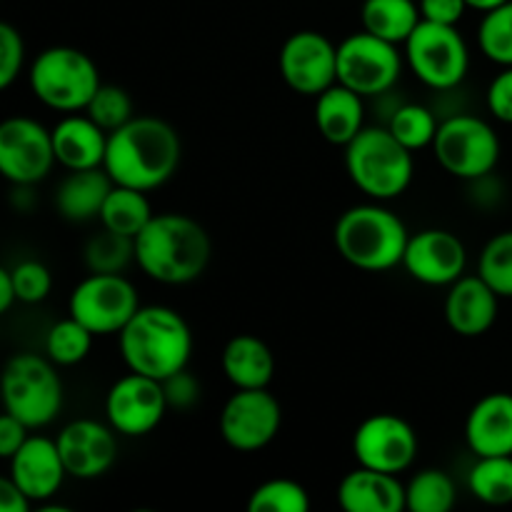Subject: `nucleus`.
<instances>
[{"mask_svg": "<svg viewBox=\"0 0 512 512\" xmlns=\"http://www.w3.org/2000/svg\"><path fill=\"white\" fill-rule=\"evenodd\" d=\"M10 273H13L15 293H18L20 303H43L53 290V275L38 260H23L15 268H10Z\"/></svg>", "mask_w": 512, "mask_h": 512, "instance_id": "38", "label": "nucleus"}, {"mask_svg": "<svg viewBox=\"0 0 512 512\" xmlns=\"http://www.w3.org/2000/svg\"><path fill=\"white\" fill-rule=\"evenodd\" d=\"M118 335L123 363L133 373L165 380L188 368L193 333L183 315L168 305H140Z\"/></svg>", "mask_w": 512, "mask_h": 512, "instance_id": "3", "label": "nucleus"}, {"mask_svg": "<svg viewBox=\"0 0 512 512\" xmlns=\"http://www.w3.org/2000/svg\"><path fill=\"white\" fill-rule=\"evenodd\" d=\"M90 348H93V333L80 320H75L73 315L55 323L45 335V355L55 365H63V368L83 363L88 358Z\"/></svg>", "mask_w": 512, "mask_h": 512, "instance_id": "31", "label": "nucleus"}, {"mask_svg": "<svg viewBox=\"0 0 512 512\" xmlns=\"http://www.w3.org/2000/svg\"><path fill=\"white\" fill-rule=\"evenodd\" d=\"M433 153L445 173L473 183L495 170L500 160V138L488 120L460 113L440 123Z\"/></svg>", "mask_w": 512, "mask_h": 512, "instance_id": "8", "label": "nucleus"}, {"mask_svg": "<svg viewBox=\"0 0 512 512\" xmlns=\"http://www.w3.org/2000/svg\"><path fill=\"white\" fill-rule=\"evenodd\" d=\"M478 275L500 298H512V230L488 240L480 253Z\"/></svg>", "mask_w": 512, "mask_h": 512, "instance_id": "36", "label": "nucleus"}, {"mask_svg": "<svg viewBox=\"0 0 512 512\" xmlns=\"http://www.w3.org/2000/svg\"><path fill=\"white\" fill-rule=\"evenodd\" d=\"M458 490L453 478L440 468H425L405 485V510L410 512H450Z\"/></svg>", "mask_w": 512, "mask_h": 512, "instance_id": "29", "label": "nucleus"}, {"mask_svg": "<svg viewBox=\"0 0 512 512\" xmlns=\"http://www.w3.org/2000/svg\"><path fill=\"white\" fill-rule=\"evenodd\" d=\"M283 408L268 388L238 390L220 413V435L238 453H255L275 440Z\"/></svg>", "mask_w": 512, "mask_h": 512, "instance_id": "13", "label": "nucleus"}, {"mask_svg": "<svg viewBox=\"0 0 512 512\" xmlns=\"http://www.w3.org/2000/svg\"><path fill=\"white\" fill-rule=\"evenodd\" d=\"M180 155L183 145L173 125L153 115H140L108 135L103 168L115 185L148 193L173 178Z\"/></svg>", "mask_w": 512, "mask_h": 512, "instance_id": "1", "label": "nucleus"}, {"mask_svg": "<svg viewBox=\"0 0 512 512\" xmlns=\"http://www.w3.org/2000/svg\"><path fill=\"white\" fill-rule=\"evenodd\" d=\"M465 443L475 458L512 455V393H490L470 408Z\"/></svg>", "mask_w": 512, "mask_h": 512, "instance_id": "21", "label": "nucleus"}, {"mask_svg": "<svg viewBox=\"0 0 512 512\" xmlns=\"http://www.w3.org/2000/svg\"><path fill=\"white\" fill-rule=\"evenodd\" d=\"M165 390V400H168V408L173 410H190L200 403V383L193 373H188V368L178 370L170 378L160 380Z\"/></svg>", "mask_w": 512, "mask_h": 512, "instance_id": "40", "label": "nucleus"}, {"mask_svg": "<svg viewBox=\"0 0 512 512\" xmlns=\"http://www.w3.org/2000/svg\"><path fill=\"white\" fill-rule=\"evenodd\" d=\"M280 75L290 90L318 98L338 83V45L318 30L293 33L280 48Z\"/></svg>", "mask_w": 512, "mask_h": 512, "instance_id": "16", "label": "nucleus"}, {"mask_svg": "<svg viewBox=\"0 0 512 512\" xmlns=\"http://www.w3.org/2000/svg\"><path fill=\"white\" fill-rule=\"evenodd\" d=\"M8 463V475L33 503H48L68 478L58 443L43 435H28V440L15 450Z\"/></svg>", "mask_w": 512, "mask_h": 512, "instance_id": "19", "label": "nucleus"}, {"mask_svg": "<svg viewBox=\"0 0 512 512\" xmlns=\"http://www.w3.org/2000/svg\"><path fill=\"white\" fill-rule=\"evenodd\" d=\"M490 115L500 123L512 125V65L503 68L488 85V95H485Z\"/></svg>", "mask_w": 512, "mask_h": 512, "instance_id": "41", "label": "nucleus"}, {"mask_svg": "<svg viewBox=\"0 0 512 512\" xmlns=\"http://www.w3.org/2000/svg\"><path fill=\"white\" fill-rule=\"evenodd\" d=\"M208 233L198 220L180 213L153 215L135 238V263L155 283L185 285L198 280L210 263Z\"/></svg>", "mask_w": 512, "mask_h": 512, "instance_id": "2", "label": "nucleus"}, {"mask_svg": "<svg viewBox=\"0 0 512 512\" xmlns=\"http://www.w3.org/2000/svg\"><path fill=\"white\" fill-rule=\"evenodd\" d=\"M3 405L30 430L53 423L63 408V380L53 360L35 353L13 355L3 370Z\"/></svg>", "mask_w": 512, "mask_h": 512, "instance_id": "7", "label": "nucleus"}, {"mask_svg": "<svg viewBox=\"0 0 512 512\" xmlns=\"http://www.w3.org/2000/svg\"><path fill=\"white\" fill-rule=\"evenodd\" d=\"M480 53L495 65H512V0L483 13L478 25Z\"/></svg>", "mask_w": 512, "mask_h": 512, "instance_id": "33", "label": "nucleus"}, {"mask_svg": "<svg viewBox=\"0 0 512 512\" xmlns=\"http://www.w3.org/2000/svg\"><path fill=\"white\" fill-rule=\"evenodd\" d=\"M168 413L163 383L130 370L105 395V418L123 438H143L163 423Z\"/></svg>", "mask_w": 512, "mask_h": 512, "instance_id": "12", "label": "nucleus"}, {"mask_svg": "<svg viewBox=\"0 0 512 512\" xmlns=\"http://www.w3.org/2000/svg\"><path fill=\"white\" fill-rule=\"evenodd\" d=\"M115 430L98 420L80 418L65 425L55 438L65 470L75 480H95L113 468L118 458V438Z\"/></svg>", "mask_w": 512, "mask_h": 512, "instance_id": "18", "label": "nucleus"}, {"mask_svg": "<svg viewBox=\"0 0 512 512\" xmlns=\"http://www.w3.org/2000/svg\"><path fill=\"white\" fill-rule=\"evenodd\" d=\"M85 113L95 120L103 130L113 133V130L123 128L128 120H133V100L125 93L120 85H100L95 95L90 98Z\"/></svg>", "mask_w": 512, "mask_h": 512, "instance_id": "37", "label": "nucleus"}, {"mask_svg": "<svg viewBox=\"0 0 512 512\" xmlns=\"http://www.w3.org/2000/svg\"><path fill=\"white\" fill-rule=\"evenodd\" d=\"M438 118L433 115V110H428L420 103H405L400 108L393 110L388 120V130L405 145L408 150H420V148H433V140L438 135Z\"/></svg>", "mask_w": 512, "mask_h": 512, "instance_id": "32", "label": "nucleus"}, {"mask_svg": "<svg viewBox=\"0 0 512 512\" xmlns=\"http://www.w3.org/2000/svg\"><path fill=\"white\" fill-rule=\"evenodd\" d=\"M468 488L473 498L485 505L512 503V455H488L468 473Z\"/></svg>", "mask_w": 512, "mask_h": 512, "instance_id": "30", "label": "nucleus"}, {"mask_svg": "<svg viewBox=\"0 0 512 512\" xmlns=\"http://www.w3.org/2000/svg\"><path fill=\"white\" fill-rule=\"evenodd\" d=\"M335 248L340 258L365 273H385L403 265L408 248V228L385 205L363 203L345 210L335 223Z\"/></svg>", "mask_w": 512, "mask_h": 512, "instance_id": "4", "label": "nucleus"}, {"mask_svg": "<svg viewBox=\"0 0 512 512\" xmlns=\"http://www.w3.org/2000/svg\"><path fill=\"white\" fill-rule=\"evenodd\" d=\"M25 63V40L18 28L0 23V88H10Z\"/></svg>", "mask_w": 512, "mask_h": 512, "instance_id": "39", "label": "nucleus"}, {"mask_svg": "<svg viewBox=\"0 0 512 512\" xmlns=\"http://www.w3.org/2000/svg\"><path fill=\"white\" fill-rule=\"evenodd\" d=\"M28 430V425L20 423L15 415L5 413L3 418H0V458H13L15 450L28 440Z\"/></svg>", "mask_w": 512, "mask_h": 512, "instance_id": "43", "label": "nucleus"}, {"mask_svg": "<svg viewBox=\"0 0 512 512\" xmlns=\"http://www.w3.org/2000/svg\"><path fill=\"white\" fill-rule=\"evenodd\" d=\"M338 503L348 512H400L405 510V485L398 475L358 465L340 480Z\"/></svg>", "mask_w": 512, "mask_h": 512, "instance_id": "23", "label": "nucleus"}, {"mask_svg": "<svg viewBox=\"0 0 512 512\" xmlns=\"http://www.w3.org/2000/svg\"><path fill=\"white\" fill-rule=\"evenodd\" d=\"M28 85L35 98L60 113H78L88 108L100 88L98 65L88 53L70 45H53L38 53L28 73Z\"/></svg>", "mask_w": 512, "mask_h": 512, "instance_id": "6", "label": "nucleus"}, {"mask_svg": "<svg viewBox=\"0 0 512 512\" xmlns=\"http://www.w3.org/2000/svg\"><path fill=\"white\" fill-rule=\"evenodd\" d=\"M50 133H53L55 160L65 170L103 168L110 133L100 128L88 113L65 115Z\"/></svg>", "mask_w": 512, "mask_h": 512, "instance_id": "22", "label": "nucleus"}, {"mask_svg": "<svg viewBox=\"0 0 512 512\" xmlns=\"http://www.w3.org/2000/svg\"><path fill=\"white\" fill-rule=\"evenodd\" d=\"M405 63L433 90H453L468 75L470 50L455 25L420 20L405 40Z\"/></svg>", "mask_w": 512, "mask_h": 512, "instance_id": "9", "label": "nucleus"}, {"mask_svg": "<svg viewBox=\"0 0 512 512\" xmlns=\"http://www.w3.org/2000/svg\"><path fill=\"white\" fill-rule=\"evenodd\" d=\"M465 3H468V8L480 10V13H488V10L498 8V5L508 3V0H465Z\"/></svg>", "mask_w": 512, "mask_h": 512, "instance_id": "46", "label": "nucleus"}, {"mask_svg": "<svg viewBox=\"0 0 512 512\" xmlns=\"http://www.w3.org/2000/svg\"><path fill=\"white\" fill-rule=\"evenodd\" d=\"M360 20L363 30L400 45L418 28L423 15L415 0H365L360 8Z\"/></svg>", "mask_w": 512, "mask_h": 512, "instance_id": "27", "label": "nucleus"}, {"mask_svg": "<svg viewBox=\"0 0 512 512\" xmlns=\"http://www.w3.org/2000/svg\"><path fill=\"white\" fill-rule=\"evenodd\" d=\"M420 15L430 23L458 25L463 20L468 3L465 0H420Z\"/></svg>", "mask_w": 512, "mask_h": 512, "instance_id": "42", "label": "nucleus"}, {"mask_svg": "<svg viewBox=\"0 0 512 512\" xmlns=\"http://www.w3.org/2000/svg\"><path fill=\"white\" fill-rule=\"evenodd\" d=\"M223 373L238 390L268 388L275 373L273 350L255 335H235L223 350Z\"/></svg>", "mask_w": 512, "mask_h": 512, "instance_id": "26", "label": "nucleus"}, {"mask_svg": "<svg viewBox=\"0 0 512 512\" xmlns=\"http://www.w3.org/2000/svg\"><path fill=\"white\" fill-rule=\"evenodd\" d=\"M465 265H468V250L463 240L450 230L428 228L418 235H410L408 248H405L403 268L413 280L423 285H453L463 278Z\"/></svg>", "mask_w": 512, "mask_h": 512, "instance_id": "17", "label": "nucleus"}, {"mask_svg": "<svg viewBox=\"0 0 512 512\" xmlns=\"http://www.w3.org/2000/svg\"><path fill=\"white\" fill-rule=\"evenodd\" d=\"M315 125L333 145H348L365 128L363 95L345 85H330L315 98Z\"/></svg>", "mask_w": 512, "mask_h": 512, "instance_id": "25", "label": "nucleus"}, {"mask_svg": "<svg viewBox=\"0 0 512 512\" xmlns=\"http://www.w3.org/2000/svg\"><path fill=\"white\" fill-rule=\"evenodd\" d=\"M500 295L480 275H463L450 285L445 298V320L460 338H480L498 320Z\"/></svg>", "mask_w": 512, "mask_h": 512, "instance_id": "20", "label": "nucleus"}, {"mask_svg": "<svg viewBox=\"0 0 512 512\" xmlns=\"http://www.w3.org/2000/svg\"><path fill=\"white\" fill-rule=\"evenodd\" d=\"M15 300H18V293H15L13 273L10 268H0V313H8Z\"/></svg>", "mask_w": 512, "mask_h": 512, "instance_id": "45", "label": "nucleus"}, {"mask_svg": "<svg viewBox=\"0 0 512 512\" xmlns=\"http://www.w3.org/2000/svg\"><path fill=\"white\" fill-rule=\"evenodd\" d=\"M345 170L370 200H395L413 183V150L388 128H363L345 145Z\"/></svg>", "mask_w": 512, "mask_h": 512, "instance_id": "5", "label": "nucleus"}, {"mask_svg": "<svg viewBox=\"0 0 512 512\" xmlns=\"http://www.w3.org/2000/svg\"><path fill=\"white\" fill-rule=\"evenodd\" d=\"M138 308V290L123 273H90L68 300V313L93 335L120 333Z\"/></svg>", "mask_w": 512, "mask_h": 512, "instance_id": "10", "label": "nucleus"}, {"mask_svg": "<svg viewBox=\"0 0 512 512\" xmlns=\"http://www.w3.org/2000/svg\"><path fill=\"white\" fill-rule=\"evenodd\" d=\"M153 220V208L143 190L128 188V185H115L100 210V223L113 233L125 238H138L140 230Z\"/></svg>", "mask_w": 512, "mask_h": 512, "instance_id": "28", "label": "nucleus"}, {"mask_svg": "<svg viewBox=\"0 0 512 512\" xmlns=\"http://www.w3.org/2000/svg\"><path fill=\"white\" fill-rule=\"evenodd\" d=\"M83 258L90 273H123L135 260V240L103 228V233L88 240Z\"/></svg>", "mask_w": 512, "mask_h": 512, "instance_id": "34", "label": "nucleus"}, {"mask_svg": "<svg viewBox=\"0 0 512 512\" xmlns=\"http://www.w3.org/2000/svg\"><path fill=\"white\" fill-rule=\"evenodd\" d=\"M403 55L398 45L368 33H353L338 45V83L363 98L383 95L398 83Z\"/></svg>", "mask_w": 512, "mask_h": 512, "instance_id": "11", "label": "nucleus"}, {"mask_svg": "<svg viewBox=\"0 0 512 512\" xmlns=\"http://www.w3.org/2000/svg\"><path fill=\"white\" fill-rule=\"evenodd\" d=\"M113 188L115 183L105 168L70 170L55 190V208L70 223H88L100 218Z\"/></svg>", "mask_w": 512, "mask_h": 512, "instance_id": "24", "label": "nucleus"}, {"mask_svg": "<svg viewBox=\"0 0 512 512\" xmlns=\"http://www.w3.org/2000/svg\"><path fill=\"white\" fill-rule=\"evenodd\" d=\"M53 133L33 118H8L0 125V173L13 185H35L53 170Z\"/></svg>", "mask_w": 512, "mask_h": 512, "instance_id": "14", "label": "nucleus"}, {"mask_svg": "<svg viewBox=\"0 0 512 512\" xmlns=\"http://www.w3.org/2000/svg\"><path fill=\"white\" fill-rule=\"evenodd\" d=\"M250 512H308L310 495L300 483L288 478L265 480L250 493Z\"/></svg>", "mask_w": 512, "mask_h": 512, "instance_id": "35", "label": "nucleus"}, {"mask_svg": "<svg viewBox=\"0 0 512 512\" xmlns=\"http://www.w3.org/2000/svg\"><path fill=\"white\" fill-rule=\"evenodd\" d=\"M33 500L20 490V485L13 478L0 480V510L3 512H30Z\"/></svg>", "mask_w": 512, "mask_h": 512, "instance_id": "44", "label": "nucleus"}, {"mask_svg": "<svg viewBox=\"0 0 512 512\" xmlns=\"http://www.w3.org/2000/svg\"><path fill=\"white\" fill-rule=\"evenodd\" d=\"M353 455L363 468L400 475L418 458V435L400 415H370L355 430Z\"/></svg>", "mask_w": 512, "mask_h": 512, "instance_id": "15", "label": "nucleus"}]
</instances>
